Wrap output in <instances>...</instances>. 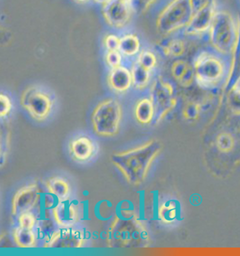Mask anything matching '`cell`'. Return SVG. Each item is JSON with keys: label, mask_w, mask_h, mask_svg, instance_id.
<instances>
[{"label": "cell", "mask_w": 240, "mask_h": 256, "mask_svg": "<svg viewBox=\"0 0 240 256\" xmlns=\"http://www.w3.org/2000/svg\"><path fill=\"white\" fill-rule=\"evenodd\" d=\"M158 217L164 224H172L177 219V206L172 200L164 202L158 207Z\"/></svg>", "instance_id": "23"}, {"label": "cell", "mask_w": 240, "mask_h": 256, "mask_svg": "<svg viewBox=\"0 0 240 256\" xmlns=\"http://www.w3.org/2000/svg\"><path fill=\"white\" fill-rule=\"evenodd\" d=\"M120 38L118 34H108L103 38V46L106 51H116L119 50ZM119 51V50H118Z\"/></svg>", "instance_id": "30"}, {"label": "cell", "mask_w": 240, "mask_h": 256, "mask_svg": "<svg viewBox=\"0 0 240 256\" xmlns=\"http://www.w3.org/2000/svg\"><path fill=\"white\" fill-rule=\"evenodd\" d=\"M134 116L136 121L142 126L154 122L155 108L150 96L138 100L134 107Z\"/></svg>", "instance_id": "18"}, {"label": "cell", "mask_w": 240, "mask_h": 256, "mask_svg": "<svg viewBox=\"0 0 240 256\" xmlns=\"http://www.w3.org/2000/svg\"><path fill=\"white\" fill-rule=\"evenodd\" d=\"M74 1L78 3H80V4H84V3L89 2L90 0H74Z\"/></svg>", "instance_id": "35"}, {"label": "cell", "mask_w": 240, "mask_h": 256, "mask_svg": "<svg viewBox=\"0 0 240 256\" xmlns=\"http://www.w3.org/2000/svg\"><path fill=\"white\" fill-rule=\"evenodd\" d=\"M172 79L178 86L184 88L191 87L195 82V76L192 64L182 58H178L170 66Z\"/></svg>", "instance_id": "17"}, {"label": "cell", "mask_w": 240, "mask_h": 256, "mask_svg": "<svg viewBox=\"0 0 240 256\" xmlns=\"http://www.w3.org/2000/svg\"><path fill=\"white\" fill-rule=\"evenodd\" d=\"M217 11L215 0H210L203 8L194 12L189 24L181 34L186 37L192 38L200 37L208 34Z\"/></svg>", "instance_id": "11"}, {"label": "cell", "mask_w": 240, "mask_h": 256, "mask_svg": "<svg viewBox=\"0 0 240 256\" xmlns=\"http://www.w3.org/2000/svg\"><path fill=\"white\" fill-rule=\"evenodd\" d=\"M0 102H1V110H0V116L2 118L8 117L11 113L13 104L12 98L8 94L2 92L0 94Z\"/></svg>", "instance_id": "32"}, {"label": "cell", "mask_w": 240, "mask_h": 256, "mask_svg": "<svg viewBox=\"0 0 240 256\" xmlns=\"http://www.w3.org/2000/svg\"><path fill=\"white\" fill-rule=\"evenodd\" d=\"M190 1L195 12L198 11L200 8H203L205 4L208 2L210 0H190Z\"/></svg>", "instance_id": "33"}, {"label": "cell", "mask_w": 240, "mask_h": 256, "mask_svg": "<svg viewBox=\"0 0 240 256\" xmlns=\"http://www.w3.org/2000/svg\"><path fill=\"white\" fill-rule=\"evenodd\" d=\"M46 186L51 196L58 198V202L68 200L70 188L68 182L60 177H52L46 182Z\"/></svg>", "instance_id": "21"}, {"label": "cell", "mask_w": 240, "mask_h": 256, "mask_svg": "<svg viewBox=\"0 0 240 256\" xmlns=\"http://www.w3.org/2000/svg\"><path fill=\"white\" fill-rule=\"evenodd\" d=\"M86 235L82 230L74 228H60L52 232L44 238V248H79L86 243Z\"/></svg>", "instance_id": "10"}, {"label": "cell", "mask_w": 240, "mask_h": 256, "mask_svg": "<svg viewBox=\"0 0 240 256\" xmlns=\"http://www.w3.org/2000/svg\"><path fill=\"white\" fill-rule=\"evenodd\" d=\"M194 14L190 0H170L157 16L155 22L157 32L164 36L181 34Z\"/></svg>", "instance_id": "5"}, {"label": "cell", "mask_w": 240, "mask_h": 256, "mask_svg": "<svg viewBox=\"0 0 240 256\" xmlns=\"http://www.w3.org/2000/svg\"><path fill=\"white\" fill-rule=\"evenodd\" d=\"M102 14L107 25L115 30H124L136 14L130 0H110L102 5Z\"/></svg>", "instance_id": "9"}, {"label": "cell", "mask_w": 240, "mask_h": 256, "mask_svg": "<svg viewBox=\"0 0 240 256\" xmlns=\"http://www.w3.org/2000/svg\"><path fill=\"white\" fill-rule=\"evenodd\" d=\"M18 226L27 229L34 230L37 223V218L34 214L30 212H24L18 216Z\"/></svg>", "instance_id": "31"}, {"label": "cell", "mask_w": 240, "mask_h": 256, "mask_svg": "<svg viewBox=\"0 0 240 256\" xmlns=\"http://www.w3.org/2000/svg\"><path fill=\"white\" fill-rule=\"evenodd\" d=\"M160 150V142L151 140L134 148L114 154L110 160L129 184L138 186L146 179Z\"/></svg>", "instance_id": "2"}, {"label": "cell", "mask_w": 240, "mask_h": 256, "mask_svg": "<svg viewBox=\"0 0 240 256\" xmlns=\"http://www.w3.org/2000/svg\"><path fill=\"white\" fill-rule=\"evenodd\" d=\"M79 208L68 200L58 202L52 207V214L55 222L60 228L75 226L80 220Z\"/></svg>", "instance_id": "13"}, {"label": "cell", "mask_w": 240, "mask_h": 256, "mask_svg": "<svg viewBox=\"0 0 240 256\" xmlns=\"http://www.w3.org/2000/svg\"><path fill=\"white\" fill-rule=\"evenodd\" d=\"M124 56L122 53L116 51H106L104 54V62L108 68L113 69L118 68L120 66L124 65Z\"/></svg>", "instance_id": "28"}, {"label": "cell", "mask_w": 240, "mask_h": 256, "mask_svg": "<svg viewBox=\"0 0 240 256\" xmlns=\"http://www.w3.org/2000/svg\"><path fill=\"white\" fill-rule=\"evenodd\" d=\"M130 70L132 74V88L138 92H144L149 89L154 78V72L142 66L136 60L131 64Z\"/></svg>", "instance_id": "19"}, {"label": "cell", "mask_w": 240, "mask_h": 256, "mask_svg": "<svg viewBox=\"0 0 240 256\" xmlns=\"http://www.w3.org/2000/svg\"><path fill=\"white\" fill-rule=\"evenodd\" d=\"M14 242L20 248H32L36 246L37 238L34 230L18 226L13 232Z\"/></svg>", "instance_id": "22"}, {"label": "cell", "mask_w": 240, "mask_h": 256, "mask_svg": "<svg viewBox=\"0 0 240 256\" xmlns=\"http://www.w3.org/2000/svg\"><path fill=\"white\" fill-rule=\"evenodd\" d=\"M142 66L154 72L158 64V57L156 52L150 49L142 50L137 58L134 60Z\"/></svg>", "instance_id": "25"}, {"label": "cell", "mask_w": 240, "mask_h": 256, "mask_svg": "<svg viewBox=\"0 0 240 256\" xmlns=\"http://www.w3.org/2000/svg\"><path fill=\"white\" fill-rule=\"evenodd\" d=\"M124 110L116 98H104L94 107L91 114L93 132L102 138L116 136L122 126Z\"/></svg>", "instance_id": "6"}, {"label": "cell", "mask_w": 240, "mask_h": 256, "mask_svg": "<svg viewBox=\"0 0 240 256\" xmlns=\"http://www.w3.org/2000/svg\"><path fill=\"white\" fill-rule=\"evenodd\" d=\"M216 146L219 151L224 153H228L234 148V138L230 133H220L216 138Z\"/></svg>", "instance_id": "26"}, {"label": "cell", "mask_w": 240, "mask_h": 256, "mask_svg": "<svg viewBox=\"0 0 240 256\" xmlns=\"http://www.w3.org/2000/svg\"><path fill=\"white\" fill-rule=\"evenodd\" d=\"M40 192L38 184L29 183L17 190L12 200V214L18 216L30 212L38 203Z\"/></svg>", "instance_id": "12"}, {"label": "cell", "mask_w": 240, "mask_h": 256, "mask_svg": "<svg viewBox=\"0 0 240 256\" xmlns=\"http://www.w3.org/2000/svg\"><path fill=\"white\" fill-rule=\"evenodd\" d=\"M92 1L94 2L96 4L103 5L106 3L107 2L110 1V0H92Z\"/></svg>", "instance_id": "34"}, {"label": "cell", "mask_w": 240, "mask_h": 256, "mask_svg": "<svg viewBox=\"0 0 240 256\" xmlns=\"http://www.w3.org/2000/svg\"><path fill=\"white\" fill-rule=\"evenodd\" d=\"M239 16H240V15H239ZM238 52H239L240 55V42L239 50H238Z\"/></svg>", "instance_id": "36"}, {"label": "cell", "mask_w": 240, "mask_h": 256, "mask_svg": "<svg viewBox=\"0 0 240 256\" xmlns=\"http://www.w3.org/2000/svg\"><path fill=\"white\" fill-rule=\"evenodd\" d=\"M69 150L75 160L81 162H86L94 156L96 144L90 136L82 134L75 136L70 142Z\"/></svg>", "instance_id": "16"}, {"label": "cell", "mask_w": 240, "mask_h": 256, "mask_svg": "<svg viewBox=\"0 0 240 256\" xmlns=\"http://www.w3.org/2000/svg\"><path fill=\"white\" fill-rule=\"evenodd\" d=\"M156 48L163 56L174 60L182 58L187 49L182 34L166 36L157 42Z\"/></svg>", "instance_id": "15"}, {"label": "cell", "mask_w": 240, "mask_h": 256, "mask_svg": "<svg viewBox=\"0 0 240 256\" xmlns=\"http://www.w3.org/2000/svg\"><path fill=\"white\" fill-rule=\"evenodd\" d=\"M106 82L110 90L116 94H125L132 88L130 67L122 65L118 68L110 69Z\"/></svg>", "instance_id": "14"}, {"label": "cell", "mask_w": 240, "mask_h": 256, "mask_svg": "<svg viewBox=\"0 0 240 256\" xmlns=\"http://www.w3.org/2000/svg\"><path fill=\"white\" fill-rule=\"evenodd\" d=\"M149 96L155 108L154 124L163 120L177 105L174 82L164 76H155L149 88Z\"/></svg>", "instance_id": "8"}, {"label": "cell", "mask_w": 240, "mask_h": 256, "mask_svg": "<svg viewBox=\"0 0 240 256\" xmlns=\"http://www.w3.org/2000/svg\"><path fill=\"white\" fill-rule=\"evenodd\" d=\"M210 48L234 60L239 50L240 18L226 10H218L208 32Z\"/></svg>", "instance_id": "3"}, {"label": "cell", "mask_w": 240, "mask_h": 256, "mask_svg": "<svg viewBox=\"0 0 240 256\" xmlns=\"http://www.w3.org/2000/svg\"><path fill=\"white\" fill-rule=\"evenodd\" d=\"M195 82L207 91H214L226 86L233 72L234 60L221 54L213 48L200 50L192 60Z\"/></svg>", "instance_id": "1"}, {"label": "cell", "mask_w": 240, "mask_h": 256, "mask_svg": "<svg viewBox=\"0 0 240 256\" xmlns=\"http://www.w3.org/2000/svg\"><path fill=\"white\" fill-rule=\"evenodd\" d=\"M157 0H130L131 4L136 14H143L146 13Z\"/></svg>", "instance_id": "29"}, {"label": "cell", "mask_w": 240, "mask_h": 256, "mask_svg": "<svg viewBox=\"0 0 240 256\" xmlns=\"http://www.w3.org/2000/svg\"><path fill=\"white\" fill-rule=\"evenodd\" d=\"M202 112V106L198 102H189L182 108V117L187 120H196Z\"/></svg>", "instance_id": "27"}, {"label": "cell", "mask_w": 240, "mask_h": 256, "mask_svg": "<svg viewBox=\"0 0 240 256\" xmlns=\"http://www.w3.org/2000/svg\"><path fill=\"white\" fill-rule=\"evenodd\" d=\"M227 104L233 114L240 116V76L230 88L227 95Z\"/></svg>", "instance_id": "24"}, {"label": "cell", "mask_w": 240, "mask_h": 256, "mask_svg": "<svg viewBox=\"0 0 240 256\" xmlns=\"http://www.w3.org/2000/svg\"><path fill=\"white\" fill-rule=\"evenodd\" d=\"M142 50L140 38L134 32H127L120 38L119 52L124 58H137Z\"/></svg>", "instance_id": "20"}, {"label": "cell", "mask_w": 240, "mask_h": 256, "mask_svg": "<svg viewBox=\"0 0 240 256\" xmlns=\"http://www.w3.org/2000/svg\"><path fill=\"white\" fill-rule=\"evenodd\" d=\"M148 230L137 216H117L107 230L106 244L110 248H134L146 243Z\"/></svg>", "instance_id": "4"}, {"label": "cell", "mask_w": 240, "mask_h": 256, "mask_svg": "<svg viewBox=\"0 0 240 256\" xmlns=\"http://www.w3.org/2000/svg\"><path fill=\"white\" fill-rule=\"evenodd\" d=\"M20 104L34 120L44 122L52 114L55 100L46 88L34 84L22 92Z\"/></svg>", "instance_id": "7"}]
</instances>
